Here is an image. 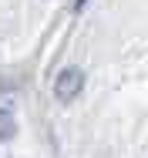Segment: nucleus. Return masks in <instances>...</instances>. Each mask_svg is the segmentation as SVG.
<instances>
[{
  "instance_id": "obj_1",
  "label": "nucleus",
  "mask_w": 148,
  "mask_h": 158,
  "mask_svg": "<svg viewBox=\"0 0 148 158\" xmlns=\"http://www.w3.org/2000/svg\"><path fill=\"white\" fill-rule=\"evenodd\" d=\"M81 88H84V71L81 67H64L57 74V81H54V94H57L61 104L74 101V98L81 94Z\"/></svg>"
},
{
  "instance_id": "obj_2",
  "label": "nucleus",
  "mask_w": 148,
  "mask_h": 158,
  "mask_svg": "<svg viewBox=\"0 0 148 158\" xmlns=\"http://www.w3.org/2000/svg\"><path fill=\"white\" fill-rule=\"evenodd\" d=\"M17 135V121H14V114L7 111V108H0V141H10Z\"/></svg>"
}]
</instances>
